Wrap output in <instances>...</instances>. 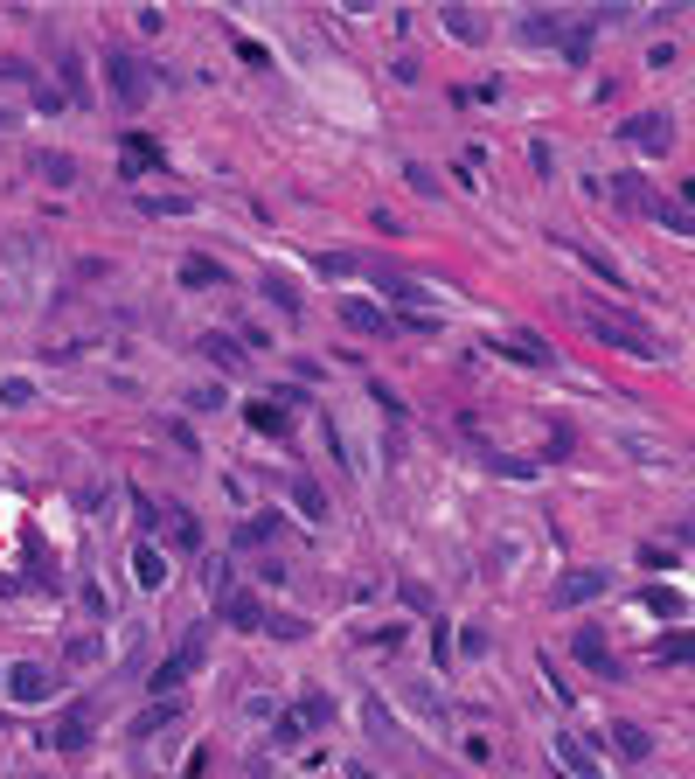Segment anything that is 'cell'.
Instances as JSON below:
<instances>
[{
	"label": "cell",
	"mask_w": 695,
	"mask_h": 779,
	"mask_svg": "<svg viewBox=\"0 0 695 779\" xmlns=\"http://www.w3.org/2000/svg\"><path fill=\"white\" fill-rule=\"evenodd\" d=\"M570 320H577L584 334H598L605 348H619V355H640V362H654V355H661L654 327H647V320H633V313H612V307H598V300H577Z\"/></svg>",
	"instance_id": "obj_1"
},
{
	"label": "cell",
	"mask_w": 695,
	"mask_h": 779,
	"mask_svg": "<svg viewBox=\"0 0 695 779\" xmlns=\"http://www.w3.org/2000/svg\"><path fill=\"white\" fill-rule=\"evenodd\" d=\"M105 84H112V98H119V105H146V91H153L146 63L126 56V49H105Z\"/></svg>",
	"instance_id": "obj_2"
},
{
	"label": "cell",
	"mask_w": 695,
	"mask_h": 779,
	"mask_svg": "<svg viewBox=\"0 0 695 779\" xmlns=\"http://www.w3.org/2000/svg\"><path fill=\"white\" fill-rule=\"evenodd\" d=\"M605 592H612V571L584 564V571H563V578L550 585V606H563V613H570V606H591V599H605Z\"/></svg>",
	"instance_id": "obj_3"
},
{
	"label": "cell",
	"mask_w": 695,
	"mask_h": 779,
	"mask_svg": "<svg viewBox=\"0 0 695 779\" xmlns=\"http://www.w3.org/2000/svg\"><path fill=\"white\" fill-rule=\"evenodd\" d=\"M216 620L237 626V633H265V606H258L251 585H223V592H216Z\"/></svg>",
	"instance_id": "obj_4"
},
{
	"label": "cell",
	"mask_w": 695,
	"mask_h": 779,
	"mask_svg": "<svg viewBox=\"0 0 695 779\" xmlns=\"http://www.w3.org/2000/svg\"><path fill=\"white\" fill-rule=\"evenodd\" d=\"M619 140H633L640 154H668V147H675V119H668V112H640V119L619 126Z\"/></svg>",
	"instance_id": "obj_5"
},
{
	"label": "cell",
	"mask_w": 695,
	"mask_h": 779,
	"mask_svg": "<svg viewBox=\"0 0 695 779\" xmlns=\"http://www.w3.org/2000/svg\"><path fill=\"white\" fill-rule=\"evenodd\" d=\"M570 654H577L598 682H619V675H626V668L612 661V647H605V633H598V626H577V633H570Z\"/></svg>",
	"instance_id": "obj_6"
},
{
	"label": "cell",
	"mask_w": 695,
	"mask_h": 779,
	"mask_svg": "<svg viewBox=\"0 0 695 779\" xmlns=\"http://www.w3.org/2000/svg\"><path fill=\"white\" fill-rule=\"evenodd\" d=\"M341 327H348V334L383 341V334H397V313H383L376 300H341Z\"/></svg>",
	"instance_id": "obj_7"
},
{
	"label": "cell",
	"mask_w": 695,
	"mask_h": 779,
	"mask_svg": "<svg viewBox=\"0 0 695 779\" xmlns=\"http://www.w3.org/2000/svg\"><path fill=\"white\" fill-rule=\"evenodd\" d=\"M556 244H563L577 265H591L605 286H619V293H626V272H619V258H612V251H598V244H584V237H570V230H556Z\"/></svg>",
	"instance_id": "obj_8"
},
{
	"label": "cell",
	"mask_w": 695,
	"mask_h": 779,
	"mask_svg": "<svg viewBox=\"0 0 695 779\" xmlns=\"http://www.w3.org/2000/svg\"><path fill=\"white\" fill-rule=\"evenodd\" d=\"M7 696H14V703H49V696H56V675L35 668V661H14V668H7Z\"/></svg>",
	"instance_id": "obj_9"
},
{
	"label": "cell",
	"mask_w": 695,
	"mask_h": 779,
	"mask_svg": "<svg viewBox=\"0 0 695 779\" xmlns=\"http://www.w3.org/2000/svg\"><path fill=\"white\" fill-rule=\"evenodd\" d=\"M501 355H515V362H536V369H556V348L536 334V327H508L501 341H494Z\"/></svg>",
	"instance_id": "obj_10"
},
{
	"label": "cell",
	"mask_w": 695,
	"mask_h": 779,
	"mask_svg": "<svg viewBox=\"0 0 695 779\" xmlns=\"http://www.w3.org/2000/svg\"><path fill=\"white\" fill-rule=\"evenodd\" d=\"M195 661H202V640H188V647H174V654H167V661H160V668L146 675V682H153V696H174V689L188 682V668H195Z\"/></svg>",
	"instance_id": "obj_11"
},
{
	"label": "cell",
	"mask_w": 695,
	"mask_h": 779,
	"mask_svg": "<svg viewBox=\"0 0 695 779\" xmlns=\"http://www.w3.org/2000/svg\"><path fill=\"white\" fill-rule=\"evenodd\" d=\"M202 355H209L223 376H244V369H251V348H237L230 334H202Z\"/></svg>",
	"instance_id": "obj_12"
},
{
	"label": "cell",
	"mask_w": 695,
	"mask_h": 779,
	"mask_svg": "<svg viewBox=\"0 0 695 779\" xmlns=\"http://www.w3.org/2000/svg\"><path fill=\"white\" fill-rule=\"evenodd\" d=\"M174 717H181V696H160V703H146L133 724H126V738H153V731H167Z\"/></svg>",
	"instance_id": "obj_13"
},
{
	"label": "cell",
	"mask_w": 695,
	"mask_h": 779,
	"mask_svg": "<svg viewBox=\"0 0 695 779\" xmlns=\"http://www.w3.org/2000/svg\"><path fill=\"white\" fill-rule=\"evenodd\" d=\"M404 703H411V710L424 717V724H431V731H445V703H438V689H431V682L404 675Z\"/></svg>",
	"instance_id": "obj_14"
},
{
	"label": "cell",
	"mask_w": 695,
	"mask_h": 779,
	"mask_svg": "<svg viewBox=\"0 0 695 779\" xmlns=\"http://www.w3.org/2000/svg\"><path fill=\"white\" fill-rule=\"evenodd\" d=\"M56 77H63L70 105H91V70H84V56H77V49H63V56H56Z\"/></svg>",
	"instance_id": "obj_15"
},
{
	"label": "cell",
	"mask_w": 695,
	"mask_h": 779,
	"mask_svg": "<svg viewBox=\"0 0 695 779\" xmlns=\"http://www.w3.org/2000/svg\"><path fill=\"white\" fill-rule=\"evenodd\" d=\"M362 724H369V738H376V745H404V731H397V717H390V703H383V696H362Z\"/></svg>",
	"instance_id": "obj_16"
},
{
	"label": "cell",
	"mask_w": 695,
	"mask_h": 779,
	"mask_svg": "<svg viewBox=\"0 0 695 779\" xmlns=\"http://www.w3.org/2000/svg\"><path fill=\"white\" fill-rule=\"evenodd\" d=\"M306 731H313V717H306L299 703H292V710H278V717H272V745H278V752H292V745H306Z\"/></svg>",
	"instance_id": "obj_17"
},
{
	"label": "cell",
	"mask_w": 695,
	"mask_h": 779,
	"mask_svg": "<svg viewBox=\"0 0 695 779\" xmlns=\"http://www.w3.org/2000/svg\"><path fill=\"white\" fill-rule=\"evenodd\" d=\"M556 759H563V773H577V779H605V766H598V759H591V745H577V738H570V731H563V738H556Z\"/></svg>",
	"instance_id": "obj_18"
},
{
	"label": "cell",
	"mask_w": 695,
	"mask_h": 779,
	"mask_svg": "<svg viewBox=\"0 0 695 779\" xmlns=\"http://www.w3.org/2000/svg\"><path fill=\"white\" fill-rule=\"evenodd\" d=\"M612 202L633 209V216H647V209H654V188H647L640 174H612Z\"/></svg>",
	"instance_id": "obj_19"
},
{
	"label": "cell",
	"mask_w": 695,
	"mask_h": 779,
	"mask_svg": "<svg viewBox=\"0 0 695 779\" xmlns=\"http://www.w3.org/2000/svg\"><path fill=\"white\" fill-rule=\"evenodd\" d=\"M515 35H522V42H529V49H543V42H563V35H570V28H563V14H550V7H543V14H529V21H522V28H515Z\"/></svg>",
	"instance_id": "obj_20"
},
{
	"label": "cell",
	"mask_w": 695,
	"mask_h": 779,
	"mask_svg": "<svg viewBox=\"0 0 695 779\" xmlns=\"http://www.w3.org/2000/svg\"><path fill=\"white\" fill-rule=\"evenodd\" d=\"M133 578H139V592H160V585H167V557H160L153 543L133 550Z\"/></svg>",
	"instance_id": "obj_21"
},
{
	"label": "cell",
	"mask_w": 695,
	"mask_h": 779,
	"mask_svg": "<svg viewBox=\"0 0 695 779\" xmlns=\"http://www.w3.org/2000/svg\"><path fill=\"white\" fill-rule=\"evenodd\" d=\"M438 21H445V35H452V42H487V21H480V14H466V7H445Z\"/></svg>",
	"instance_id": "obj_22"
},
{
	"label": "cell",
	"mask_w": 695,
	"mask_h": 779,
	"mask_svg": "<svg viewBox=\"0 0 695 779\" xmlns=\"http://www.w3.org/2000/svg\"><path fill=\"white\" fill-rule=\"evenodd\" d=\"M285 487H292V501H299V515H306V522H327V494H320L306 473H292Z\"/></svg>",
	"instance_id": "obj_23"
},
{
	"label": "cell",
	"mask_w": 695,
	"mask_h": 779,
	"mask_svg": "<svg viewBox=\"0 0 695 779\" xmlns=\"http://www.w3.org/2000/svg\"><path fill=\"white\" fill-rule=\"evenodd\" d=\"M84 745H91V710H70L56 724V752H84Z\"/></svg>",
	"instance_id": "obj_24"
},
{
	"label": "cell",
	"mask_w": 695,
	"mask_h": 779,
	"mask_svg": "<svg viewBox=\"0 0 695 779\" xmlns=\"http://www.w3.org/2000/svg\"><path fill=\"white\" fill-rule=\"evenodd\" d=\"M605 738H612V752H619V759H647V752H654V738H647L640 724H612Z\"/></svg>",
	"instance_id": "obj_25"
},
{
	"label": "cell",
	"mask_w": 695,
	"mask_h": 779,
	"mask_svg": "<svg viewBox=\"0 0 695 779\" xmlns=\"http://www.w3.org/2000/svg\"><path fill=\"white\" fill-rule=\"evenodd\" d=\"M35 174H42L49 188H70V181H77V160H70V154H49V147H42V154H35Z\"/></svg>",
	"instance_id": "obj_26"
},
{
	"label": "cell",
	"mask_w": 695,
	"mask_h": 779,
	"mask_svg": "<svg viewBox=\"0 0 695 779\" xmlns=\"http://www.w3.org/2000/svg\"><path fill=\"white\" fill-rule=\"evenodd\" d=\"M181 286H230V272L216 258H181Z\"/></svg>",
	"instance_id": "obj_27"
},
{
	"label": "cell",
	"mask_w": 695,
	"mask_h": 779,
	"mask_svg": "<svg viewBox=\"0 0 695 779\" xmlns=\"http://www.w3.org/2000/svg\"><path fill=\"white\" fill-rule=\"evenodd\" d=\"M654 661H695V633H668V640H654Z\"/></svg>",
	"instance_id": "obj_28"
},
{
	"label": "cell",
	"mask_w": 695,
	"mask_h": 779,
	"mask_svg": "<svg viewBox=\"0 0 695 779\" xmlns=\"http://www.w3.org/2000/svg\"><path fill=\"white\" fill-rule=\"evenodd\" d=\"M139 209H146V216H195L188 195H139Z\"/></svg>",
	"instance_id": "obj_29"
},
{
	"label": "cell",
	"mask_w": 695,
	"mask_h": 779,
	"mask_svg": "<svg viewBox=\"0 0 695 779\" xmlns=\"http://www.w3.org/2000/svg\"><path fill=\"white\" fill-rule=\"evenodd\" d=\"M167 543H174V550H202V522H195V515H174V522H167Z\"/></svg>",
	"instance_id": "obj_30"
},
{
	"label": "cell",
	"mask_w": 695,
	"mask_h": 779,
	"mask_svg": "<svg viewBox=\"0 0 695 779\" xmlns=\"http://www.w3.org/2000/svg\"><path fill=\"white\" fill-rule=\"evenodd\" d=\"M397 327H404V334H445V320H438L431 307H424V313H417V307H397Z\"/></svg>",
	"instance_id": "obj_31"
},
{
	"label": "cell",
	"mask_w": 695,
	"mask_h": 779,
	"mask_svg": "<svg viewBox=\"0 0 695 779\" xmlns=\"http://www.w3.org/2000/svg\"><path fill=\"white\" fill-rule=\"evenodd\" d=\"M265 300H272L278 313H299V286H292V279H278V272H272V279H265Z\"/></svg>",
	"instance_id": "obj_32"
},
{
	"label": "cell",
	"mask_w": 695,
	"mask_h": 779,
	"mask_svg": "<svg viewBox=\"0 0 695 779\" xmlns=\"http://www.w3.org/2000/svg\"><path fill=\"white\" fill-rule=\"evenodd\" d=\"M272 536H278V515H251V522L237 529V543H244V550H251V543H272Z\"/></svg>",
	"instance_id": "obj_33"
},
{
	"label": "cell",
	"mask_w": 695,
	"mask_h": 779,
	"mask_svg": "<svg viewBox=\"0 0 695 779\" xmlns=\"http://www.w3.org/2000/svg\"><path fill=\"white\" fill-rule=\"evenodd\" d=\"M119 160H126V174H133V167H160V147H153V140H139V133H133V140H126V154H119Z\"/></svg>",
	"instance_id": "obj_34"
},
{
	"label": "cell",
	"mask_w": 695,
	"mask_h": 779,
	"mask_svg": "<svg viewBox=\"0 0 695 779\" xmlns=\"http://www.w3.org/2000/svg\"><path fill=\"white\" fill-rule=\"evenodd\" d=\"M0 404H7V411L35 404V383H28V376H7V383H0Z\"/></svg>",
	"instance_id": "obj_35"
},
{
	"label": "cell",
	"mask_w": 695,
	"mask_h": 779,
	"mask_svg": "<svg viewBox=\"0 0 695 779\" xmlns=\"http://www.w3.org/2000/svg\"><path fill=\"white\" fill-rule=\"evenodd\" d=\"M647 216H654V223H668V230H682V237L695 230V216H689V209H675V202H654Z\"/></svg>",
	"instance_id": "obj_36"
},
{
	"label": "cell",
	"mask_w": 695,
	"mask_h": 779,
	"mask_svg": "<svg viewBox=\"0 0 695 779\" xmlns=\"http://www.w3.org/2000/svg\"><path fill=\"white\" fill-rule=\"evenodd\" d=\"M265 633H272V640H306V620H292V613H265Z\"/></svg>",
	"instance_id": "obj_37"
},
{
	"label": "cell",
	"mask_w": 695,
	"mask_h": 779,
	"mask_svg": "<svg viewBox=\"0 0 695 779\" xmlns=\"http://www.w3.org/2000/svg\"><path fill=\"white\" fill-rule=\"evenodd\" d=\"M404 181H411L417 195H445V188H438V174H431L424 160H404Z\"/></svg>",
	"instance_id": "obj_38"
},
{
	"label": "cell",
	"mask_w": 695,
	"mask_h": 779,
	"mask_svg": "<svg viewBox=\"0 0 695 779\" xmlns=\"http://www.w3.org/2000/svg\"><path fill=\"white\" fill-rule=\"evenodd\" d=\"M285 418H292L285 404H251V425H258V432H285Z\"/></svg>",
	"instance_id": "obj_39"
},
{
	"label": "cell",
	"mask_w": 695,
	"mask_h": 779,
	"mask_svg": "<svg viewBox=\"0 0 695 779\" xmlns=\"http://www.w3.org/2000/svg\"><path fill=\"white\" fill-rule=\"evenodd\" d=\"M188 411H223V383H195V390H188Z\"/></svg>",
	"instance_id": "obj_40"
},
{
	"label": "cell",
	"mask_w": 695,
	"mask_h": 779,
	"mask_svg": "<svg viewBox=\"0 0 695 779\" xmlns=\"http://www.w3.org/2000/svg\"><path fill=\"white\" fill-rule=\"evenodd\" d=\"M640 599H647V606H654V613H668V620H682V613H689V606H682V599H675V592H668V585H654V592H640Z\"/></svg>",
	"instance_id": "obj_41"
},
{
	"label": "cell",
	"mask_w": 695,
	"mask_h": 779,
	"mask_svg": "<svg viewBox=\"0 0 695 779\" xmlns=\"http://www.w3.org/2000/svg\"><path fill=\"white\" fill-rule=\"evenodd\" d=\"M299 710H306V717H313V724H334V703H327V696H320V689H306V696H299Z\"/></svg>",
	"instance_id": "obj_42"
},
{
	"label": "cell",
	"mask_w": 695,
	"mask_h": 779,
	"mask_svg": "<svg viewBox=\"0 0 695 779\" xmlns=\"http://www.w3.org/2000/svg\"><path fill=\"white\" fill-rule=\"evenodd\" d=\"M320 272H327V279H348V272H362V258H341V251H327V258H320Z\"/></svg>",
	"instance_id": "obj_43"
},
{
	"label": "cell",
	"mask_w": 695,
	"mask_h": 779,
	"mask_svg": "<svg viewBox=\"0 0 695 779\" xmlns=\"http://www.w3.org/2000/svg\"><path fill=\"white\" fill-rule=\"evenodd\" d=\"M0 84H35V70H28V63H14V56H7V63H0Z\"/></svg>",
	"instance_id": "obj_44"
},
{
	"label": "cell",
	"mask_w": 695,
	"mask_h": 779,
	"mask_svg": "<svg viewBox=\"0 0 695 779\" xmlns=\"http://www.w3.org/2000/svg\"><path fill=\"white\" fill-rule=\"evenodd\" d=\"M348 779H383V773H369V766H348Z\"/></svg>",
	"instance_id": "obj_45"
},
{
	"label": "cell",
	"mask_w": 695,
	"mask_h": 779,
	"mask_svg": "<svg viewBox=\"0 0 695 779\" xmlns=\"http://www.w3.org/2000/svg\"><path fill=\"white\" fill-rule=\"evenodd\" d=\"M7 126H14V119H7V112H0V133H7Z\"/></svg>",
	"instance_id": "obj_46"
}]
</instances>
